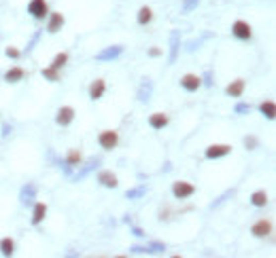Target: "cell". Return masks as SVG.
<instances>
[{
	"label": "cell",
	"instance_id": "1",
	"mask_svg": "<svg viewBox=\"0 0 276 258\" xmlns=\"http://www.w3.org/2000/svg\"><path fill=\"white\" fill-rule=\"evenodd\" d=\"M170 191H172V197L174 199H189L196 195V184H191L187 180H174L172 186H170Z\"/></svg>",
	"mask_w": 276,
	"mask_h": 258
},
{
	"label": "cell",
	"instance_id": "2",
	"mask_svg": "<svg viewBox=\"0 0 276 258\" xmlns=\"http://www.w3.org/2000/svg\"><path fill=\"white\" fill-rule=\"evenodd\" d=\"M119 140H121V138H119L117 129H102V131L98 133V144H100V148H104V150L117 148Z\"/></svg>",
	"mask_w": 276,
	"mask_h": 258
},
{
	"label": "cell",
	"instance_id": "3",
	"mask_svg": "<svg viewBox=\"0 0 276 258\" xmlns=\"http://www.w3.org/2000/svg\"><path fill=\"white\" fill-rule=\"evenodd\" d=\"M232 36L238 40H251L253 38V26L244 19H236L232 24Z\"/></svg>",
	"mask_w": 276,
	"mask_h": 258
},
{
	"label": "cell",
	"instance_id": "4",
	"mask_svg": "<svg viewBox=\"0 0 276 258\" xmlns=\"http://www.w3.org/2000/svg\"><path fill=\"white\" fill-rule=\"evenodd\" d=\"M28 13H30V17L37 21L47 19V15H49L47 0H30V2H28Z\"/></svg>",
	"mask_w": 276,
	"mask_h": 258
},
{
	"label": "cell",
	"instance_id": "5",
	"mask_svg": "<svg viewBox=\"0 0 276 258\" xmlns=\"http://www.w3.org/2000/svg\"><path fill=\"white\" fill-rule=\"evenodd\" d=\"M121 55H123V45H111V47H104L102 51H98L94 60L96 62H113Z\"/></svg>",
	"mask_w": 276,
	"mask_h": 258
},
{
	"label": "cell",
	"instance_id": "6",
	"mask_svg": "<svg viewBox=\"0 0 276 258\" xmlns=\"http://www.w3.org/2000/svg\"><path fill=\"white\" fill-rule=\"evenodd\" d=\"M64 24H66V17H64V13L60 11H49V15H47V32L49 34H58Z\"/></svg>",
	"mask_w": 276,
	"mask_h": 258
},
{
	"label": "cell",
	"instance_id": "7",
	"mask_svg": "<svg viewBox=\"0 0 276 258\" xmlns=\"http://www.w3.org/2000/svg\"><path fill=\"white\" fill-rule=\"evenodd\" d=\"M179 85H181V89H185V91H189V93H194V91H197L202 87V76L200 74H183L181 78H179Z\"/></svg>",
	"mask_w": 276,
	"mask_h": 258
},
{
	"label": "cell",
	"instance_id": "8",
	"mask_svg": "<svg viewBox=\"0 0 276 258\" xmlns=\"http://www.w3.org/2000/svg\"><path fill=\"white\" fill-rule=\"evenodd\" d=\"M232 153V144H208L204 150V157L206 159H221V157H228Z\"/></svg>",
	"mask_w": 276,
	"mask_h": 258
},
{
	"label": "cell",
	"instance_id": "9",
	"mask_svg": "<svg viewBox=\"0 0 276 258\" xmlns=\"http://www.w3.org/2000/svg\"><path fill=\"white\" fill-rule=\"evenodd\" d=\"M75 114H77V110L73 106H60L58 112H55V123L60 127H68L75 121Z\"/></svg>",
	"mask_w": 276,
	"mask_h": 258
},
{
	"label": "cell",
	"instance_id": "10",
	"mask_svg": "<svg viewBox=\"0 0 276 258\" xmlns=\"http://www.w3.org/2000/svg\"><path fill=\"white\" fill-rule=\"evenodd\" d=\"M147 123H149V127H151V129L159 131V129L168 127V123H170V114H168V112H161V110L151 112V114H149V119H147Z\"/></svg>",
	"mask_w": 276,
	"mask_h": 258
},
{
	"label": "cell",
	"instance_id": "11",
	"mask_svg": "<svg viewBox=\"0 0 276 258\" xmlns=\"http://www.w3.org/2000/svg\"><path fill=\"white\" fill-rule=\"evenodd\" d=\"M272 220H268V218H259L255 225L251 226V233H253V237H257V239H264L268 237V235L272 233Z\"/></svg>",
	"mask_w": 276,
	"mask_h": 258
},
{
	"label": "cell",
	"instance_id": "12",
	"mask_svg": "<svg viewBox=\"0 0 276 258\" xmlns=\"http://www.w3.org/2000/svg\"><path fill=\"white\" fill-rule=\"evenodd\" d=\"M47 212H49V207H47L45 201H34V203H32V216H30L32 226H39L40 222H45Z\"/></svg>",
	"mask_w": 276,
	"mask_h": 258
},
{
	"label": "cell",
	"instance_id": "13",
	"mask_svg": "<svg viewBox=\"0 0 276 258\" xmlns=\"http://www.w3.org/2000/svg\"><path fill=\"white\" fill-rule=\"evenodd\" d=\"M34 201H37V186H34L32 182H28L21 186L19 191V203L21 205H32Z\"/></svg>",
	"mask_w": 276,
	"mask_h": 258
},
{
	"label": "cell",
	"instance_id": "14",
	"mask_svg": "<svg viewBox=\"0 0 276 258\" xmlns=\"http://www.w3.org/2000/svg\"><path fill=\"white\" fill-rule=\"evenodd\" d=\"M96 180L100 182L104 189H117L119 186V178L113 174L111 169H102V171H98V176H96Z\"/></svg>",
	"mask_w": 276,
	"mask_h": 258
},
{
	"label": "cell",
	"instance_id": "15",
	"mask_svg": "<svg viewBox=\"0 0 276 258\" xmlns=\"http://www.w3.org/2000/svg\"><path fill=\"white\" fill-rule=\"evenodd\" d=\"M104 91H106V81L104 78H96V81H91V85H89V99L91 102L102 99Z\"/></svg>",
	"mask_w": 276,
	"mask_h": 258
},
{
	"label": "cell",
	"instance_id": "16",
	"mask_svg": "<svg viewBox=\"0 0 276 258\" xmlns=\"http://www.w3.org/2000/svg\"><path fill=\"white\" fill-rule=\"evenodd\" d=\"M244 89H246V81H244V78H234L228 87H225V93H228L230 97H242Z\"/></svg>",
	"mask_w": 276,
	"mask_h": 258
},
{
	"label": "cell",
	"instance_id": "17",
	"mask_svg": "<svg viewBox=\"0 0 276 258\" xmlns=\"http://www.w3.org/2000/svg\"><path fill=\"white\" fill-rule=\"evenodd\" d=\"M26 78V70L21 68V66H13V68H9L4 72V81L9 83V85H15V83H21Z\"/></svg>",
	"mask_w": 276,
	"mask_h": 258
},
{
	"label": "cell",
	"instance_id": "18",
	"mask_svg": "<svg viewBox=\"0 0 276 258\" xmlns=\"http://www.w3.org/2000/svg\"><path fill=\"white\" fill-rule=\"evenodd\" d=\"M179 47H181V34L179 30H172V34H170V57H168L170 64H174L176 57H179Z\"/></svg>",
	"mask_w": 276,
	"mask_h": 258
},
{
	"label": "cell",
	"instance_id": "19",
	"mask_svg": "<svg viewBox=\"0 0 276 258\" xmlns=\"http://www.w3.org/2000/svg\"><path fill=\"white\" fill-rule=\"evenodd\" d=\"M151 93H153V83L151 78H143L140 81V87H138V102H149L151 99Z\"/></svg>",
	"mask_w": 276,
	"mask_h": 258
},
{
	"label": "cell",
	"instance_id": "20",
	"mask_svg": "<svg viewBox=\"0 0 276 258\" xmlns=\"http://www.w3.org/2000/svg\"><path fill=\"white\" fill-rule=\"evenodd\" d=\"M64 163L66 165H70V167H79L81 163H83V153L79 148H70L68 153H66V157H64Z\"/></svg>",
	"mask_w": 276,
	"mask_h": 258
},
{
	"label": "cell",
	"instance_id": "21",
	"mask_svg": "<svg viewBox=\"0 0 276 258\" xmlns=\"http://www.w3.org/2000/svg\"><path fill=\"white\" fill-rule=\"evenodd\" d=\"M153 21V9L151 6H140L138 9V13H136V24L138 26H149Z\"/></svg>",
	"mask_w": 276,
	"mask_h": 258
},
{
	"label": "cell",
	"instance_id": "22",
	"mask_svg": "<svg viewBox=\"0 0 276 258\" xmlns=\"http://www.w3.org/2000/svg\"><path fill=\"white\" fill-rule=\"evenodd\" d=\"M249 201H251L253 207H266L268 203H270V197H268V193H266V191H261V189H259V191H255V193H253Z\"/></svg>",
	"mask_w": 276,
	"mask_h": 258
},
{
	"label": "cell",
	"instance_id": "23",
	"mask_svg": "<svg viewBox=\"0 0 276 258\" xmlns=\"http://www.w3.org/2000/svg\"><path fill=\"white\" fill-rule=\"evenodd\" d=\"M259 112L264 114L268 121H274V117H276V104H274V99H264V102L259 104Z\"/></svg>",
	"mask_w": 276,
	"mask_h": 258
},
{
	"label": "cell",
	"instance_id": "24",
	"mask_svg": "<svg viewBox=\"0 0 276 258\" xmlns=\"http://www.w3.org/2000/svg\"><path fill=\"white\" fill-rule=\"evenodd\" d=\"M40 76L45 78V81H49V83H58L62 78V72L58 68H53V66H47V68H40Z\"/></svg>",
	"mask_w": 276,
	"mask_h": 258
},
{
	"label": "cell",
	"instance_id": "25",
	"mask_svg": "<svg viewBox=\"0 0 276 258\" xmlns=\"http://www.w3.org/2000/svg\"><path fill=\"white\" fill-rule=\"evenodd\" d=\"M0 254L2 256H13L15 254V241L11 237H2L0 239Z\"/></svg>",
	"mask_w": 276,
	"mask_h": 258
},
{
	"label": "cell",
	"instance_id": "26",
	"mask_svg": "<svg viewBox=\"0 0 276 258\" xmlns=\"http://www.w3.org/2000/svg\"><path fill=\"white\" fill-rule=\"evenodd\" d=\"M145 195H147V186H145V184L134 186V189H130V191L125 193V197H127V199H132V201H136V199L145 197Z\"/></svg>",
	"mask_w": 276,
	"mask_h": 258
},
{
	"label": "cell",
	"instance_id": "27",
	"mask_svg": "<svg viewBox=\"0 0 276 258\" xmlns=\"http://www.w3.org/2000/svg\"><path fill=\"white\" fill-rule=\"evenodd\" d=\"M68 53L66 51H60L58 55H55L53 57V60H51V64H49V66H53V68H58V70H62L64 66H66V64H68Z\"/></svg>",
	"mask_w": 276,
	"mask_h": 258
},
{
	"label": "cell",
	"instance_id": "28",
	"mask_svg": "<svg viewBox=\"0 0 276 258\" xmlns=\"http://www.w3.org/2000/svg\"><path fill=\"white\" fill-rule=\"evenodd\" d=\"M147 248V254H161V252H166V243H161V241H151Z\"/></svg>",
	"mask_w": 276,
	"mask_h": 258
},
{
	"label": "cell",
	"instance_id": "29",
	"mask_svg": "<svg viewBox=\"0 0 276 258\" xmlns=\"http://www.w3.org/2000/svg\"><path fill=\"white\" fill-rule=\"evenodd\" d=\"M98 163H100V159H91V161L87 163V165H85V167H83V169L79 171V174H77V176H75V180H83V178H85V176H87V174H89V171H91V169H94V167L98 165Z\"/></svg>",
	"mask_w": 276,
	"mask_h": 258
},
{
	"label": "cell",
	"instance_id": "30",
	"mask_svg": "<svg viewBox=\"0 0 276 258\" xmlns=\"http://www.w3.org/2000/svg\"><path fill=\"white\" fill-rule=\"evenodd\" d=\"M244 148L246 150H255V148H259V140L255 138V135H244Z\"/></svg>",
	"mask_w": 276,
	"mask_h": 258
},
{
	"label": "cell",
	"instance_id": "31",
	"mask_svg": "<svg viewBox=\"0 0 276 258\" xmlns=\"http://www.w3.org/2000/svg\"><path fill=\"white\" fill-rule=\"evenodd\" d=\"M4 53H6V57H11V60H19V57H21V51H19L17 47H13V45L6 47Z\"/></svg>",
	"mask_w": 276,
	"mask_h": 258
},
{
	"label": "cell",
	"instance_id": "32",
	"mask_svg": "<svg viewBox=\"0 0 276 258\" xmlns=\"http://www.w3.org/2000/svg\"><path fill=\"white\" fill-rule=\"evenodd\" d=\"M197 4H200V0H185L183 2V13H191L194 9H197Z\"/></svg>",
	"mask_w": 276,
	"mask_h": 258
},
{
	"label": "cell",
	"instance_id": "33",
	"mask_svg": "<svg viewBox=\"0 0 276 258\" xmlns=\"http://www.w3.org/2000/svg\"><path fill=\"white\" fill-rule=\"evenodd\" d=\"M249 110H251V106L244 104V102H238L236 106H234V112H236V114H246Z\"/></svg>",
	"mask_w": 276,
	"mask_h": 258
},
{
	"label": "cell",
	"instance_id": "34",
	"mask_svg": "<svg viewBox=\"0 0 276 258\" xmlns=\"http://www.w3.org/2000/svg\"><path fill=\"white\" fill-rule=\"evenodd\" d=\"M147 55H149V57H159V55H164V49L151 47V49H147Z\"/></svg>",
	"mask_w": 276,
	"mask_h": 258
},
{
	"label": "cell",
	"instance_id": "35",
	"mask_svg": "<svg viewBox=\"0 0 276 258\" xmlns=\"http://www.w3.org/2000/svg\"><path fill=\"white\" fill-rule=\"evenodd\" d=\"M13 131V125H9V123H4L2 125V138H6V135H9Z\"/></svg>",
	"mask_w": 276,
	"mask_h": 258
},
{
	"label": "cell",
	"instance_id": "36",
	"mask_svg": "<svg viewBox=\"0 0 276 258\" xmlns=\"http://www.w3.org/2000/svg\"><path fill=\"white\" fill-rule=\"evenodd\" d=\"M132 233L136 235V237H145V231H143L140 226H134V228H132Z\"/></svg>",
	"mask_w": 276,
	"mask_h": 258
}]
</instances>
